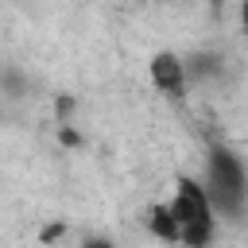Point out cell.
<instances>
[{
	"label": "cell",
	"mask_w": 248,
	"mask_h": 248,
	"mask_svg": "<svg viewBox=\"0 0 248 248\" xmlns=\"http://www.w3.org/2000/svg\"><path fill=\"white\" fill-rule=\"evenodd\" d=\"M174 225H178V244L186 248H205L217 232V221H213V209H209V198L202 190V182L194 178H178L174 182V198L167 202Z\"/></svg>",
	"instance_id": "7a4b0ae2"
},
{
	"label": "cell",
	"mask_w": 248,
	"mask_h": 248,
	"mask_svg": "<svg viewBox=\"0 0 248 248\" xmlns=\"http://www.w3.org/2000/svg\"><path fill=\"white\" fill-rule=\"evenodd\" d=\"M147 229H151V236H159L167 244H178V225H174L167 205H151L147 209Z\"/></svg>",
	"instance_id": "277c9868"
},
{
	"label": "cell",
	"mask_w": 248,
	"mask_h": 248,
	"mask_svg": "<svg viewBox=\"0 0 248 248\" xmlns=\"http://www.w3.org/2000/svg\"><path fill=\"white\" fill-rule=\"evenodd\" d=\"M81 248H112V240H105V236H89Z\"/></svg>",
	"instance_id": "52a82bcc"
},
{
	"label": "cell",
	"mask_w": 248,
	"mask_h": 248,
	"mask_svg": "<svg viewBox=\"0 0 248 248\" xmlns=\"http://www.w3.org/2000/svg\"><path fill=\"white\" fill-rule=\"evenodd\" d=\"M54 112L62 124H70V112H74V97H54Z\"/></svg>",
	"instance_id": "5b68a950"
},
{
	"label": "cell",
	"mask_w": 248,
	"mask_h": 248,
	"mask_svg": "<svg viewBox=\"0 0 248 248\" xmlns=\"http://www.w3.org/2000/svg\"><path fill=\"white\" fill-rule=\"evenodd\" d=\"M62 232H66V225H62V221H54V225H46V229H43V244H50V240H58Z\"/></svg>",
	"instance_id": "8992f818"
},
{
	"label": "cell",
	"mask_w": 248,
	"mask_h": 248,
	"mask_svg": "<svg viewBox=\"0 0 248 248\" xmlns=\"http://www.w3.org/2000/svg\"><path fill=\"white\" fill-rule=\"evenodd\" d=\"M209 209L221 217H240L244 213V198H248V178H244V163L236 151L229 147H213L205 159V182H202Z\"/></svg>",
	"instance_id": "6da1fadb"
},
{
	"label": "cell",
	"mask_w": 248,
	"mask_h": 248,
	"mask_svg": "<svg viewBox=\"0 0 248 248\" xmlns=\"http://www.w3.org/2000/svg\"><path fill=\"white\" fill-rule=\"evenodd\" d=\"M147 74H151V81H155V89H159L163 97H170V101H182V97H186V70H182V58H178V54L159 50V54L151 58Z\"/></svg>",
	"instance_id": "3957f363"
}]
</instances>
